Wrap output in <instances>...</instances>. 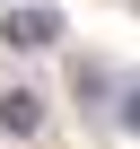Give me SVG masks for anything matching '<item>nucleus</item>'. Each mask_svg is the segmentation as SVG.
Wrapping results in <instances>:
<instances>
[{"label": "nucleus", "mask_w": 140, "mask_h": 149, "mask_svg": "<svg viewBox=\"0 0 140 149\" xmlns=\"http://www.w3.org/2000/svg\"><path fill=\"white\" fill-rule=\"evenodd\" d=\"M123 132H140V79L123 88Z\"/></svg>", "instance_id": "7ed1b4c3"}, {"label": "nucleus", "mask_w": 140, "mask_h": 149, "mask_svg": "<svg viewBox=\"0 0 140 149\" xmlns=\"http://www.w3.org/2000/svg\"><path fill=\"white\" fill-rule=\"evenodd\" d=\"M0 132H9V140H35L44 132V97L35 88H9V97H0Z\"/></svg>", "instance_id": "f03ea898"}, {"label": "nucleus", "mask_w": 140, "mask_h": 149, "mask_svg": "<svg viewBox=\"0 0 140 149\" xmlns=\"http://www.w3.org/2000/svg\"><path fill=\"white\" fill-rule=\"evenodd\" d=\"M0 44H9V53L61 44V9H44V0H9V9H0Z\"/></svg>", "instance_id": "f257e3e1"}]
</instances>
